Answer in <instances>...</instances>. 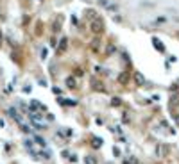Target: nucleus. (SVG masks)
<instances>
[{"label": "nucleus", "instance_id": "nucleus-1", "mask_svg": "<svg viewBox=\"0 0 179 164\" xmlns=\"http://www.w3.org/2000/svg\"><path fill=\"white\" fill-rule=\"evenodd\" d=\"M104 21L100 20V18H93L92 20V23H90V31H92L95 36H99V34H102L104 32Z\"/></svg>", "mask_w": 179, "mask_h": 164}, {"label": "nucleus", "instance_id": "nucleus-16", "mask_svg": "<svg viewBox=\"0 0 179 164\" xmlns=\"http://www.w3.org/2000/svg\"><path fill=\"white\" fill-rule=\"evenodd\" d=\"M124 164H131V162H129V160H124Z\"/></svg>", "mask_w": 179, "mask_h": 164}, {"label": "nucleus", "instance_id": "nucleus-6", "mask_svg": "<svg viewBox=\"0 0 179 164\" xmlns=\"http://www.w3.org/2000/svg\"><path fill=\"white\" fill-rule=\"evenodd\" d=\"M92 86H93V89H97V91H100V93H104V86L99 82V80H93L92 82Z\"/></svg>", "mask_w": 179, "mask_h": 164}, {"label": "nucleus", "instance_id": "nucleus-13", "mask_svg": "<svg viewBox=\"0 0 179 164\" xmlns=\"http://www.w3.org/2000/svg\"><path fill=\"white\" fill-rule=\"evenodd\" d=\"M167 20L165 18H158V20H156V23H158V25H161V23H165Z\"/></svg>", "mask_w": 179, "mask_h": 164}, {"label": "nucleus", "instance_id": "nucleus-3", "mask_svg": "<svg viewBox=\"0 0 179 164\" xmlns=\"http://www.w3.org/2000/svg\"><path fill=\"white\" fill-rule=\"evenodd\" d=\"M152 45L158 48V52H165V46H163V43L160 41V39H156V38H152Z\"/></svg>", "mask_w": 179, "mask_h": 164}, {"label": "nucleus", "instance_id": "nucleus-7", "mask_svg": "<svg viewBox=\"0 0 179 164\" xmlns=\"http://www.w3.org/2000/svg\"><path fill=\"white\" fill-rule=\"evenodd\" d=\"M127 80H129V75L127 73H120L118 75V82L120 84H127Z\"/></svg>", "mask_w": 179, "mask_h": 164}, {"label": "nucleus", "instance_id": "nucleus-10", "mask_svg": "<svg viewBox=\"0 0 179 164\" xmlns=\"http://www.w3.org/2000/svg\"><path fill=\"white\" fill-rule=\"evenodd\" d=\"M111 105H113V107H120V105H122V100L117 98V97H115V98H111Z\"/></svg>", "mask_w": 179, "mask_h": 164}, {"label": "nucleus", "instance_id": "nucleus-14", "mask_svg": "<svg viewBox=\"0 0 179 164\" xmlns=\"http://www.w3.org/2000/svg\"><path fill=\"white\" fill-rule=\"evenodd\" d=\"M107 54H115V46H107Z\"/></svg>", "mask_w": 179, "mask_h": 164}, {"label": "nucleus", "instance_id": "nucleus-9", "mask_svg": "<svg viewBox=\"0 0 179 164\" xmlns=\"http://www.w3.org/2000/svg\"><path fill=\"white\" fill-rule=\"evenodd\" d=\"M179 104V95H174L172 98H170V107H175Z\"/></svg>", "mask_w": 179, "mask_h": 164}, {"label": "nucleus", "instance_id": "nucleus-5", "mask_svg": "<svg viewBox=\"0 0 179 164\" xmlns=\"http://www.w3.org/2000/svg\"><path fill=\"white\" fill-rule=\"evenodd\" d=\"M134 82H136L138 86H143V84H145V80H143V75H142V73H136V75H134Z\"/></svg>", "mask_w": 179, "mask_h": 164}, {"label": "nucleus", "instance_id": "nucleus-4", "mask_svg": "<svg viewBox=\"0 0 179 164\" xmlns=\"http://www.w3.org/2000/svg\"><path fill=\"white\" fill-rule=\"evenodd\" d=\"M64 82H66V86H68L70 89H75V87H77V82H75V79H74V77L64 79Z\"/></svg>", "mask_w": 179, "mask_h": 164}, {"label": "nucleus", "instance_id": "nucleus-15", "mask_svg": "<svg viewBox=\"0 0 179 164\" xmlns=\"http://www.w3.org/2000/svg\"><path fill=\"white\" fill-rule=\"evenodd\" d=\"M36 143H39V145H45V141H43L41 137H38V136H36Z\"/></svg>", "mask_w": 179, "mask_h": 164}, {"label": "nucleus", "instance_id": "nucleus-11", "mask_svg": "<svg viewBox=\"0 0 179 164\" xmlns=\"http://www.w3.org/2000/svg\"><path fill=\"white\" fill-rule=\"evenodd\" d=\"M64 48H66V39H61V43H59V48H57V52H64Z\"/></svg>", "mask_w": 179, "mask_h": 164}, {"label": "nucleus", "instance_id": "nucleus-12", "mask_svg": "<svg viewBox=\"0 0 179 164\" xmlns=\"http://www.w3.org/2000/svg\"><path fill=\"white\" fill-rule=\"evenodd\" d=\"M93 146H95V148L102 146V141H100V139H93Z\"/></svg>", "mask_w": 179, "mask_h": 164}, {"label": "nucleus", "instance_id": "nucleus-8", "mask_svg": "<svg viewBox=\"0 0 179 164\" xmlns=\"http://www.w3.org/2000/svg\"><path fill=\"white\" fill-rule=\"evenodd\" d=\"M84 162H86V164H97V159L92 157V155H86V157H84Z\"/></svg>", "mask_w": 179, "mask_h": 164}, {"label": "nucleus", "instance_id": "nucleus-2", "mask_svg": "<svg viewBox=\"0 0 179 164\" xmlns=\"http://www.w3.org/2000/svg\"><path fill=\"white\" fill-rule=\"evenodd\" d=\"M7 112H9V116H11V118H13L14 121L21 123V118H20V114L16 112V109H14V107H9V109H7Z\"/></svg>", "mask_w": 179, "mask_h": 164}]
</instances>
